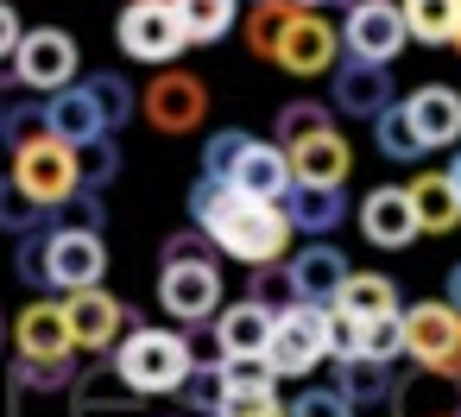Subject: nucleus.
Wrapping results in <instances>:
<instances>
[{"instance_id": "f257e3e1", "label": "nucleus", "mask_w": 461, "mask_h": 417, "mask_svg": "<svg viewBox=\"0 0 461 417\" xmlns=\"http://www.w3.org/2000/svg\"><path fill=\"white\" fill-rule=\"evenodd\" d=\"M203 234L228 253V259H240V266H285V253H291V222H285V209H272V203H247V196H221V209L203 222Z\"/></svg>"}, {"instance_id": "f03ea898", "label": "nucleus", "mask_w": 461, "mask_h": 417, "mask_svg": "<svg viewBox=\"0 0 461 417\" xmlns=\"http://www.w3.org/2000/svg\"><path fill=\"white\" fill-rule=\"evenodd\" d=\"M114 373L127 379L133 398H158V392H184V379L196 373V348L177 329H133L114 354Z\"/></svg>"}, {"instance_id": "7ed1b4c3", "label": "nucleus", "mask_w": 461, "mask_h": 417, "mask_svg": "<svg viewBox=\"0 0 461 417\" xmlns=\"http://www.w3.org/2000/svg\"><path fill=\"white\" fill-rule=\"evenodd\" d=\"M398 316H404V354H411V367L461 385V310H448L436 297V304H411Z\"/></svg>"}, {"instance_id": "20e7f679", "label": "nucleus", "mask_w": 461, "mask_h": 417, "mask_svg": "<svg viewBox=\"0 0 461 417\" xmlns=\"http://www.w3.org/2000/svg\"><path fill=\"white\" fill-rule=\"evenodd\" d=\"M114 39H121V51L133 64H152V70H165V64H177L190 51L184 26L171 14V0H127L121 20H114Z\"/></svg>"}, {"instance_id": "39448f33", "label": "nucleus", "mask_w": 461, "mask_h": 417, "mask_svg": "<svg viewBox=\"0 0 461 417\" xmlns=\"http://www.w3.org/2000/svg\"><path fill=\"white\" fill-rule=\"evenodd\" d=\"M14 184H20L45 215H58V209L83 190V177H77V152H70V146H58L51 133H39L32 146H20V152H14Z\"/></svg>"}, {"instance_id": "423d86ee", "label": "nucleus", "mask_w": 461, "mask_h": 417, "mask_svg": "<svg viewBox=\"0 0 461 417\" xmlns=\"http://www.w3.org/2000/svg\"><path fill=\"white\" fill-rule=\"evenodd\" d=\"M77 70H83V51H77V39H70L64 26H32V32L20 39V51H14V77H20V89H39V95L70 89Z\"/></svg>"}, {"instance_id": "0eeeda50", "label": "nucleus", "mask_w": 461, "mask_h": 417, "mask_svg": "<svg viewBox=\"0 0 461 417\" xmlns=\"http://www.w3.org/2000/svg\"><path fill=\"white\" fill-rule=\"evenodd\" d=\"M329 360V310H310L297 304L291 316L272 322V341H266V367L278 379H310V367Z\"/></svg>"}, {"instance_id": "6e6552de", "label": "nucleus", "mask_w": 461, "mask_h": 417, "mask_svg": "<svg viewBox=\"0 0 461 417\" xmlns=\"http://www.w3.org/2000/svg\"><path fill=\"white\" fill-rule=\"evenodd\" d=\"M108 272V240L83 228H45V285L51 291H95Z\"/></svg>"}, {"instance_id": "1a4fd4ad", "label": "nucleus", "mask_w": 461, "mask_h": 417, "mask_svg": "<svg viewBox=\"0 0 461 417\" xmlns=\"http://www.w3.org/2000/svg\"><path fill=\"white\" fill-rule=\"evenodd\" d=\"M329 108H341L354 121H379L385 108H398L392 70L385 64H360V58H335V70H329Z\"/></svg>"}, {"instance_id": "9d476101", "label": "nucleus", "mask_w": 461, "mask_h": 417, "mask_svg": "<svg viewBox=\"0 0 461 417\" xmlns=\"http://www.w3.org/2000/svg\"><path fill=\"white\" fill-rule=\"evenodd\" d=\"M140 108H146V121L158 127V133H196L203 127V114H209V89L190 77V70H158L152 77V89L140 95Z\"/></svg>"}, {"instance_id": "9b49d317", "label": "nucleus", "mask_w": 461, "mask_h": 417, "mask_svg": "<svg viewBox=\"0 0 461 417\" xmlns=\"http://www.w3.org/2000/svg\"><path fill=\"white\" fill-rule=\"evenodd\" d=\"M335 51H341V32L322 14H291L285 32H278L272 64L291 70V77H322V70H335Z\"/></svg>"}, {"instance_id": "f8f14e48", "label": "nucleus", "mask_w": 461, "mask_h": 417, "mask_svg": "<svg viewBox=\"0 0 461 417\" xmlns=\"http://www.w3.org/2000/svg\"><path fill=\"white\" fill-rule=\"evenodd\" d=\"M404 14H398V0H385V7H348V20H341V45H348V58H360V64H385L392 70V58L404 51Z\"/></svg>"}, {"instance_id": "ddd939ff", "label": "nucleus", "mask_w": 461, "mask_h": 417, "mask_svg": "<svg viewBox=\"0 0 461 417\" xmlns=\"http://www.w3.org/2000/svg\"><path fill=\"white\" fill-rule=\"evenodd\" d=\"M285 272H291V285H297V304H310V310H335V304H341V285L354 278L348 253L329 247V240H310L303 253H291Z\"/></svg>"}, {"instance_id": "4468645a", "label": "nucleus", "mask_w": 461, "mask_h": 417, "mask_svg": "<svg viewBox=\"0 0 461 417\" xmlns=\"http://www.w3.org/2000/svg\"><path fill=\"white\" fill-rule=\"evenodd\" d=\"M64 329H70V348H83V354H108L114 348V335H121V322H127V304L114 297V291H70L64 304Z\"/></svg>"}, {"instance_id": "2eb2a0df", "label": "nucleus", "mask_w": 461, "mask_h": 417, "mask_svg": "<svg viewBox=\"0 0 461 417\" xmlns=\"http://www.w3.org/2000/svg\"><path fill=\"white\" fill-rule=\"evenodd\" d=\"M158 304L177 322H209V316H221V272L215 266H165L158 272Z\"/></svg>"}, {"instance_id": "dca6fc26", "label": "nucleus", "mask_w": 461, "mask_h": 417, "mask_svg": "<svg viewBox=\"0 0 461 417\" xmlns=\"http://www.w3.org/2000/svg\"><path fill=\"white\" fill-rule=\"evenodd\" d=\"M228 190L234 196H247V203H285L291 196V159L278 152V146H266V140H247V152L234 159V171H228Z\"/></svg>"}, {"instance_id": "f3484780", "label": "nucleus", "mask_w": 461, "mask_h": 417, "mask_svg": "<svg viewBox=\"0 0 461 417\" xmlns=\"http://www.w3.org/2000/svg\"><path fill=\"white\" fill-rule=\"evenodd\" d=\"M45 133H51L58 146H70V152H77V146H95V140H108V127H102V108H95V95H89V83H83V77L45 102Z\"/></svg>"}, {"instance_id": "a211bd4d", "label": "nucleus", "mask_w": 461, "mask_h": 417, "mask_svg": "<svg viewBox=\"0 0 461 417\" xmlns=\"http://www.w3.org/2000/svg\"><path fill=\"white\" fill-rule=\"evenodd\" d=\"M285 159H291V190H341L348 165H354V152H348L341 133H316V140L291 146Z\"/></svg>"}, {"instance_id": "6ab92c4d", "label": "nucleus", "mask_w": 461, "mask_h": 417, "mask_svg": "<svg viewBox=\"0 0 461 417\" xmlns=\"http://www.w3.org/2000/svg\"><path fill=\"white\" fill-rule=\"evenodd\" d=\"M360 234L373 240V247H385V253H398V247H411L417 240V215H411V190L404 184H379L366 203H360Z\"/></svg>"}, {"instance_id": "aec40b11", "label": "nucleus", "mask_w": 461, "mask_h": 417, "mask_svg": "<svg viewBox=\"0 0 461 417\" xmlns=\"http://www.w3.org/2000/svg\"><path fill=\"white\" fill-rule=\"evenodd\" d=\"M14 348H20V360H32V367H51V360H70V354H77L58 304H26V310L14 316Z\"/></svg>"}, {"instance_id": "412c9836", "label": "nucleus", "mask_w": 461, "mask_h": 417, "mask_svg": "<svg viewBox=\"0 0 461 417\" xmlns=\"http://www.w3.org/2000/svg\"><path fill=\"white\" fill-rule=\"evenodd\" d=\"M404 114H411V127H417L423 152H436V146H455V140H461V89H448V83H423V89H411Z\"/></svg>"}, {"instance_id": "4be33fe9", "label": "nucleus", "mask_w": 461, "mask_h": 417, "mask_svg": "<svg viewBox=\"0 0 461 417\" xmlns=\"http://www.w3.org/2000/svg\"><path fill=\"white\" fill-rule=\"evenodd\" d=\"M335 392H341L354 411H385V404L398 398V367H392V360H366V354L335 360Z\"/></svg>"}, {"instance_id": "5701e85b", "label": "nucleus", "mask_w": 461, "mask_h": 417, "mask_svg": "<svg viewBox=\"0 0 461 417\" xmlns=\"http://www.w3.org/2000/svg\"><path fill=\"white\" fill-rule=\"evenodd\" d=\"M70 404H77V417H133V411H140L133 392H127V379L114 373V360L83 367L77 385H70Z\"/></svg>"}, {"instance_id": "b1692460", "label": "nucleus", "mask_w": 461, "mask_h": 417, "mask_svg": "<svg viewBox=\"0 0 461 417\" xmlns=\"http://www.w3.org/2000/svg\"><path fill=\"white\" fill-rule=\"evenodd\" d=\"M404 190H411L417 234H448V228L461 222V203H455V190H448V171H423V177H411Z\"/></svg>"}, {"instance_id": "393cba45", "label": "nucleus", "mask_w": 461, "mask_h": 417, "mask_svg": "<svg viewBox=\"0 0 461 417\" xmlns=\"http://www.w3.org/2000/svg\"><path fill=\"white\" fill-rule=\"evenodd\" d=\"M285 203H291V209H285L291 234H310V240H329V234L348 222V196H341V190H291Z\"/></svg>"}, {"instance_id": "a878e982", "label": "nucleus", "mask_w": 461, "mask_h": 417, "mask_svg": "<svg viewBox=\"0 0 461 417\" xmlns=\"http://www.w3.org/2000/svg\"><path fill=\"white\" fill-rule=\"evenodd\" d=\"M266 341H272V316L253 310L247 297L215 316V348H221L215 360H228V354H266Z\"/></svg>"}, {"instance_id": "bb28decb", "label": "nucleus", "mask_w": 461, "mask_h": 417, "mask_svg": "<svg viewBox=\"0 0 461 417\" xmlns=\"http://www.w3.org/2000/svg\"><path fill=\"white\" fill-rule=\"evenodd\" d=\"M171 14H177V26H184L190 45H215V39L234 32L240 0H171Z\"/></svg>"}, {"instance_id": "cd10ccee", "label": "nucleus", "mask_w": 461, "mask_h": 417, "mask_svg": "<svg viewBox=\"0 0 461 417\" xmlns=\"http://www.w3.org/2000/svg\"><path fill=\"white\" fill-rule=\"evenodd\" d=\"M335 310H348L354 322H379V316H398V285L385 278V272H354L348 285H341V304Z\"/></svg>"}, {"instance_id": "c85d7f7f", "label": "nucleus", "mask_w": 461, "mask_h": 417, "mask_svg": "<svg viewBox=\"0 0 461 417\" xmlns=\"http://www.w3.org/2000/svg\"><path fill=\"white\" fill-rule=\"evenodd\" d=\"M404 14V32L423 39V45H455V26H461V0H398Z\"/></svg>"}, {"instance_id": "c756f323", "label": "nucleus", "mask_w": 461, "mask_h": 417, "mask_svg": "<svg viewBox=\"0 0 461 417\" xmlns=\"http://www.w3.org/2000/svg\"><path fill=\"white\" fill-rule=\"evenodd\" d=\"M316 133H335L329 102H285V108H278V133H272V146L291 152V146H303V140H316Z\"/></svg>"}, {"instance_id": "7c9ffc66", "label": "nucleus", "mask_w": 461, "mask_h": 417, "mask_svg": "<svg viewBox=\"0 0 461 417\" xmlns=\"http://www.w3.org/2000/svg\"><path fill=\"white\" fill-rule=\"evenodd\" d=\"M83 83H89V95H95V108H102V127H108V133H121V127L140 114V95H133L127 77H108V70H102V77H83Z\"/></svg>"}, {"instance_id": "2f4dec72", "label": "nucleus", "mask_w": 461, "mask_h": 417, "mask_svg": "<svg viewBox=\"0 0 461 417\" xmlns=\"http://www.w3.org/2000/svg\"><path fill=\"white\" fill-rule=\"evenodd\" d=\"M221 373V392H259V398H278V373L266 367V354H228L215 360Z\"/></svg>"}, {"instance_id": "473e14b6", "label": "nucleus", "mask_w": 461, "mask_h": 417, "mask_svg": "<svg viewBox=\"0 0 461 417\" xmlns=\"http://www.w3.org/2000/svg\"><path fill=\"white\" fill-rule=\"evenodd\" d=\"M51 228V215L20 190V184H0V234H14V240H32V234H45Z\"/></svg>"}, {"instance_id": "72a5a7b5", "label": "nucleus", "mask_w": 461, "mask_h": 417, "mask_svg": "<svg viewBox=\"0 0 461 417\" xmlns=\"http://www.w3.org/2000/svg\"><path fill=\"white\" fill-rule=\"evenodd\" d=\"M373 140H379V152H385L392 165H411V159H423V140H417V127H411L404 102H398V108H385V114L373 121Z\"/></svg>"}, {"instance_id": "f704fd0d", "label": "nucleus", "mask_w": 461, "mask_h": 417, "mask_svg": "<svg viewBox=\"0 0 461 417\" xmlns=\"http://www.w3.org/2000/svg\"><path fill=\"white\" fill-rule=\"evenodd\" d=\"M247 304H253V310H266L272 322H278V316H291V310H297V285H291V272H285V266H259V272H253V285H247Z\"/></svg>"}, {"instance_id": "c9c22d12", "label": "nucleus", "mask_w": 461, "mask_h": 417, "mask_svg": "<svg viewBox=\"0 0 461 417\" xmlns=\"http://www.w3.org/2000/svg\"><path fill=\"white\" fill-rule=\"evenodd\" d=\"M291 14H297L291 0H266V7H253V14H247V51H253V58H272Z\"/></svg>"}, {"instance_id": "e433bc0d", "label": "nucleus", "mask_w": 461, "mask_h": 417, "mask_svg": "<svg viewBox=\"0 0 461 417\" xmlns=\"http://www.w3.org/2000/svg\"><path fill=\"white\" fill-rule=\"evenodd\" d=\"M77 177H83V190H108L114 177H121V146L114 140H95V146H77Z\"/></svg>"}, {"instance_id": "4c0bfd02", "label": "nucleus", "mask_w": 461, "mask_h": 417, "mask_svg": "<svg viewBox=\"0 0 461 417\" xmlns=\"http://www.w3.org/2000/svg\"><path fill=\"white\" fill-rule=\"evenodd\" d=\"M70 385H77V354L70 360H51V367L14 360V392H70Z\"/></svg>"}, {"instance_id": "58836bf2", "label": "nucleus", "mask_w": 461, "mask_h": 417, "mask_svg": "<svg viewBox=\"0 0 461 417\" xmlns=\"http://www.w3.org/2000/svg\"><path fill=\"white\" fill-rule=\"evenodd\" d=\"M247 140H253V133H240V127H221V133H209V146H203V177L228 184V171H234V159L247 152Z\"/></svg>"}, {"instance_id": "ea45409f", "label": "nucleus", "mask_w": 461, "mask_h": 417, "mask_svg": "<svg viewBox=\"0 0 461 417\" xmlns=\"http://www.w3.org/2000/svg\"><path fill=\"white\" fill-rule=\"evenodd\" d=\"M360 354H366V360H398V354H404V316L360 322Z\"/></svg>"}, {"instance_id": "a19ab883", "label": "nucleus", "mask_w": 461, "mask_h": 417, "mask_svg": "<svg viewBox=\"0 0 461 417\" xmlns=\"http://www.w3.org/2000/svg\"><path fill=\"white\" fill-rule=\"evenodd\" d=\"M285 417H354V404H348L335 385H303V392L285 404Z\"/></svg>"}, {"instance_id": "79ce46f5", "label": "nucleus", "mask_w": 461, "mask_h": 417, "mask_svg": "<svg viewBox=\"0 0 461 417\" xmlns=\"http://www.w3.org/2000/svg\"><path fill=\"white\" fill-rule=\"evenodd\" d=\"M51 228H83V234H102V196H95V190H77V196L51 215Z\"/></svg>"}, {"instance_id": "37998d69", "label": "nucleus", "mask_w": 461, "mask_h": 417, "mask_svg": "<svg viewBox=\"0 0 461 417\" xmlns=\"http://www.w3.org/2000/svg\"><path fill=\"white\" fill-rule=\"evenodd\" d=\"M209 247H215V240H209L203 228H184V234L165 240V266H209Z\"/></svg>"}, {"instance_id": "c03bdc74", "label": "nucleus", "mask_w": 461, "mask_h": 417, "mask_svg": "<svg viewBox=\"0 0 461 417\" xmlns=\"http://www.w3.org/2000/svg\"><path fill=\"white\" fill-rule=\"evenodd\" d=\"M360 354V322L348 310H329V360H354Z\"/></svg>"}, {"instance_id": "a18cd8bd", "label": "nucleus", "mask_w": 461, "mask_h": 417, "mask_svg": "<svg viewBox=\"0 0 461 417\" xmlns=\"http://www.w3.org/2000/svg\"><path fill=\"white\" fill-rule=\"evenodd\" d=\"M184 398H190L196 411H215V404H221V373H209V367L196 360V373L184 379Z\"/></svg>"}, {"instance_id": "49530a36", "label": "nucleus", "mask_w": 461, "mask_h": 417, "mask_svg": "<svg viewBox=\"0 0 461 417\" xmlns=\"http://www.w3.org/2000/svg\"><path fill=\"white\" fill-rule=\"evenodd\" d=\"M14 272L32 285V291H51L45 285V234H32V240H20V259H14Z\"/></svg>"}, {"instance_id": "de8ad7c7", "label": "nucleus", "mask_w": 461, "mask_h": 417, "mask_svg": "<svg viewBox=\"0 0 461 417\" xmlns=\"http://www.w3.org/2000/svg\"><path fill=\"white\" fill-rule=\"evenodd\" d=\"M278 411V398H259V392H221V404H215V417H272Z\"/></svg>"}, {"instance_id": "09e8293b", "label": "nucleus", "mask_w": 461, "mask_h": 417, "mask_svg": "<svg viewBox=\"0 0 461 417\" xmlns=\"http://www.w3.org/2000/svg\"><path fill=\"white\" fill-rule=\"evenodd\" d=\"M20 39H26V32H20V14L7 7V0H0V64H14V51H20Z\"/></svg>"}, {"instance_id": "8fccbe9b", "label": "nucleus", "mask_w": 461, "mask_h": 417, "mask_svg": "<svg viewBox=\"0 0 461 417\" xmlns=\"http://www.w3.org/2000/svg\"><path fill=\"white\" fill-rule=\"evenodd\" d=\"M442 304H448V310H461V266L448 272V291H442Z\"/></svg>"}, {"instance_id": "3c124183", "label": "nucleus", "mask_w": 461, "mask_h": 417, "mask_svg": "<svg viewBox=\"0 0 461 417\" xmlns=\"http://www.w3.org/2000/svg\"><path fill=\"white\" fill-rule=\"evenodd\" d=\"M448 190H455V203H461V152H455V165H448Z\"/></svg>"}, {"instance_id": "603ef678", "label": "nucleus", "mask_w": 461, "mask_h": 417, "mask_svg": "<svg viewBox=\"0 0 461 417\" xmlns=\"http://www.w3.org/2000/svg\"><path fill=\"white\" fill-rule=\"evenodd\" d=\"M291 7H297V14H316V7H329V0H291Z\"/></svg>"}, {"instance_id": "864d4df0", "label": "nucleus", "mask_w": 461, "mask_h": 417, "mask_svg": "<svg viewBox=\"0 0 461 417\" xmlns=\"http://www.w3.org/2000/svg\"><path fill=\"white\" fill-rule=\"evenodd\" d=\"M348 7H385V0H348Z\"/></svg>"}, {"instance_id": "5fc2aeb1", "label": "nucleus", "mask_w": 461, "mask_h": 417, "mask_svg": "<svg viewBox=\"0 0 461 417\" xmlns=\"http://www.w3.org/2000/svg\"><path fill=\"white\" fill-rule=\"evenodd\" d=\"M0 348H7V316H0Z\"/></svg>"}, {"instance_id": "6e6d98bb", "label": "nucleus", "mask_w": 461, "mask_h": 417, "mask_svg": "<svg viewBox=\"0 0 461 417\" xmlns=\"http://www.w3.org/2000/svg\"><path fill=\"white\" fill-rule=\"evenodd\" d=\"M455 411H461V385H455Z\"/></svg>"}, {"instance_id": "4d7b16f0", "label": "nucleus", "mask_w": 461, "mask_h": 417, "mask_svg": "<svg viewBox=\"0 0 461 417\" xmlns=\"http://www.w3.org/2000/svg\"><path fill=\"white\" fill-rule=\"evenodd\" d=\"M272 417H285V404H278V411H272Z\"/></svg>"}, {"instance_id": "13d9d810", "label": "nucleus", "mask_w": 461, "mask_h": 417, "mask_svg": "<svg viewBox=\"0 0 461 417\" xmlns=\"http://www.w3.org/2000/svg\"><path fill=\"white\" fill-rule=\"evenodd\" d=\"M455 45H461V26H455Z\"/></svg>"}, {"instance_id": "bf43d9fd", "label": "nucleus", "mask_w": 461, "mask_h": 417, "mask_svg": "<svg viewBox=\"0 0 461 417\" xmlns=\"http://www.w3.org/2000/svg\"><path fill=\"white\" fill-rule=\"evenodd\" d=\"M253 7H266V0H253Z\"/></svg>"}]
</instances>
